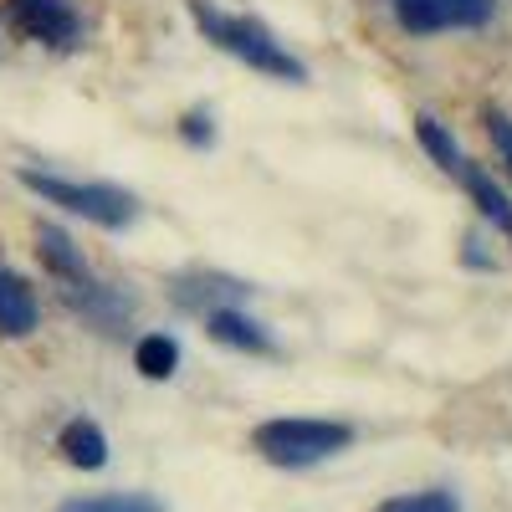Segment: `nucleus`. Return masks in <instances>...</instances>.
<instances>
[{
	"instance_id": "f257e3e1",
	"label": "nucleus",
	"mask_w": 512,
	"mask_h": 512,
	"mask_svg": "<svg viewBox=\"0 0 512 512\" xmlns=\"http://www.w3.org/2000/svg\"><path fill=\"white\" fill-rule=\"evenodd\" d=\"M185 11H190V21L205 31V41H216L226 57L246 62L251 72L277 77V82H308V67L297 62L256 16H231V11L216 6V0H185Z\"/></svg>"
},
{
	"instance_id": "f03ea898",
	"label": "nucleus",
	"mask_w": 512,
	"mask_h": 512,
	"mask_svg": "<svg viewBox=\"0 0 512 512\" xmlns=\"http://www.w3.org/2000/svg\"><path fill=\"white\" fill-rule=\"evenodd\" d=\"M349 446H354V425L313 420V415H277V420H262L251 431V451L272 466H282V472H303V466H318Z\"/></svg>"
},
{
	"instance_id": "7ed1b4c3",
	"label": "nucleus",
	"mask_w": 512,
	"mask_h": 512,
	"mask_svg": "<svg viewBox=\"0 0 512 512\" xmlns=\"http://www.w3.org/2000/svg\"><path fill=\"white\" fill-rule=\"evenodd\" d=\"M31 195H41L47 205H62L67 216H82V221H93L103 231H123V226H134L139 221V200L118 190V185H103V180H62V175H41V169H21L16 175Z\"/></svg>"
},
{
	"instance_id": "20e7f679",
	"label": "nucleus",
	"mask_w": 512,
	"mask_h": 512,
	"mask_svg": "<svg viewBox=\"0 0 512 512\" xmlns=\"http://www.w3.org/2000/svg\"><path fill=\"white\" fill-rule=\"evenodd\" d=\"M497 11V0H395V21L410 36H441V31H477Z\"/></svg>"
},
{
	"instance_id": "39448f33",
	"label": "nucleus",
	"mask_w": 512,
	"mask_h": 512,
	"mask_svg": "<svg viewBox=\"0 0 512 512\" xmlns=\"http://www.w3.org/2000/svg\"><path fill=\"white\" fill-rule=\"evenodd\" d=\"M6 16L26 41H41V47L72 52L82 41V21L67 0H6Z\"/></svg>"
},
{
	"instance_id": "423d86ee",
	"label": "nucleus",
	"mask_w": 512,
	"mask_h": 512,
	"mask_svg": "<svg viewBox=\"0 0 512 512\" xmlns=\"http://www.w3.org/2000/svg\"><path fill=\"white\" fill-rule=\"evenodd\" d=\"M62 303H67L72 313H82L88 323H98V328H118V323H128V297L113 292V287H103V282H93V277L67 282V287H62Z\"/></svg>"
},
{
	"instance_id": "0eeeda50",
	"label": "nucleus",
	"mask_w": 512,
	"mask_h": 512,
	"mask_svg": "<svg viewBox=\"0 0 512 512\" xmlns=\"http://www.w3.org/2000/svg\"><path fill=\"white\" fill-rule=\"evenodd\" d=\"M41 323V308H36V292L21 272L0 267V338H26L36 333Z\"/></svg>"
},
{
	"instance_id": "6e6552de",
	"label": "nucleus",
	"mask_w": 512,
	"mask_h": 512,
	"mask_svg": "<svg viewBox=\"0 0 512 512\" xmlns=\"http://www.w3.org/2000/svg\"><path fill=\"white\" fill-rule=\"evenodd\" d=\"M57 451H62L67 466H77V472H103L108 466V436H103V425L88 420V415H77V420L62 425Z\"/></svg>"
},
{
	"instance_id": "1a4fd4ad",
	"label": "nucleus",
	"mask_w": 512,
	"mask_h": 512,
	"mask_svg": "<svg viewBox=\"0 0 512 512\" xmlns=\"http://www.w3.org/2000/svg\"><path fill=\"white\" fill-rule=\"evenodd\" d=\"M205 333L216 338V344H226V349H241V354H272L267 328L256 318H246L241 308H210L205 313Z\"/></svg>"
},
{
	"instance_id": "9d476101",
	"label": "nucleus",
	"mask_w": 512,
	"mask_h": 512,
	"mask_svg": "<svg viewBox=\"0 0 512 512\" xmlns=\"http://www.w3.org/2000/svg\"><path fill=\"white\" fill-rule=\"evenodd\" d=\"M36 256H41V267H47L62 287H67V282H82V277H93L88 262H82V251L72 246V236H67L62 226H41V231H36Z\"/></svg>"
},
{
	"instance_id": "9b49d317",
	"label": "nucleus",
	"mask_w": 512,
	"mask_h": 512,
	"mask_svg": "<svg viewBox=\"0 0 512 512\" xmlns=\"http://www.w3.org/2000/svg\"><path fill=\"white\" fill-rule=\"evenodd\" d=\"M456 180L466 185V195L477 200V210H482V216H487V221H492L502 236H512V205H507V195H502V190H497V185L482 175V169H477V164H466Z\"/></svg>"
},
{
	"instance_id": "f8f14e48",
	"label": "nucleus",
	"mask_w": 512,
	"mask_h": 512,
	"mask_svg": "<svg viewBox=\"0 0 512 512\" xmlns=\"http://www.w3.org/2000/svg\"><path fill=\"white\" fill-rule=\"evenodd\" d=\"M134 369L144 379H169L180 369V344L169 333H144L139 344H134Z\"/></svg>"
},
{
	"instance_id": "ddd939ff",
	"label": "nucleus",
	"mask_w": 512,
	"mask_h": 512,
	"mask_svg": "<svg viewBox=\"0 0 512 512\" xmlns=\"http://www.w3.org/2000/svg\"><path fill=\"white\" fill-rule=\"evenodd\" d=\"M415 139H420V149H425V154H431V159L446 169V175H461V169H466V154L456 149V139L441 128V118L420 113V118H415Z\"/></svg>"
},
{
	"instance_id": "4468645a",
	"label": "nucleus",
	"mask_w": 512,
	"mask_h": 512,
	"mask_svg": "<svg viewBox=\"0 0 512 512\" xmlns=\"http://www.w3.org/2000/svg\"><path fill=\"white\" fill-rule=\"evenodd\" d=\"M241 292L246 287L241 282H226V277H190V282L175 287V303H185L195 313H210V308H231V303H221V297H241Z\"/></svg>"
},
{
	"instance_id": "2eb2a0df",
	"label": "nucleus",
	"mask_w": 512,
	"mask_h": 512,
	"mask_svg": "<svg viewBox=\"0 0 512 512\" xmlns=\"http://www.w3.org/2000/svg\"><path fill=\"white\" fill-rule=\"evenodd\" d=\"M57 512H164V502L149 492H98V497H72Z\"/></svg>"
},
{
	"instance_id": "dca6fc26",
	"label": "nucleus",
	"mask_w": 512,
	"mask_h": 512,
	"mask_svg": "<svg viewBox=\"0 0 512 512\" xmlns=\"http://www.w3.org/2000/svg\"><path fill=\"white\" fill-rule=\"evenodd\" d=\"M374 512H461V497L446 487H425V492H400V497H384Z\"/></svg>"
},
{
	"instance_id": "f3484780",
	"label": "nucleus",
	"mask_w": 512,
	"mask_h": 512,
	"mask_svg": "<svg viewBox=\"0 0 512 512\" xmlns=\"http://www.w3.org/2000/svg\"><path fill=\"white\" fill-rule=\"evenodd\" d=\"M180 139L185 144H210V139H216V128H210V113H185V123H180Z\"/></svg>"
},
{
	"instance_id": "a211bd4d",
	"label": "nucleus",
	"mask_w": 512,
	"mask_h": 512,
	"mask_svg": "<svg viewBox=\"0 0 512 512\" xmlns=\"http://www.w3.org/2000/svg\"><path fill=\"white\" fill-rule=\"evenodd\" d=\"M487 123H492V139H497V149H502V164H507V175H512V123H507L502 113H487Z\"/></svg>"
}]
</instances>
